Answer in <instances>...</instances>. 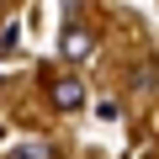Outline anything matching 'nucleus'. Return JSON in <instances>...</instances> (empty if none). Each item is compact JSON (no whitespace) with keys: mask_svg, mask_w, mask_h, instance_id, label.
<instances>
[{"mask_svg":"<svg viewBox=\"0 0 159 159\" xmlns=\"http://www.w3.org/2000/svg\"><path fill=\"white\" fill-rule=\"evenodd\" d=\"M80 101H85V85L80 80H53V106L58 111H74Z\"/></svg>","mask_w":159,"mask_h":159,"instance_id":"1","label":"nucleus"},{"mask_svg":"<svg viewBox=\"0 0 159 159\" xmlns=\"http://www.w3.org/2000/svg\"><path fill=\"white\" fill-rule=\"evenodd\" d=\"M96 48H90V32H80V27H69L64 32V58H74V64H85Z\"/></svg>","mask_w":159,"mask_h":159,"instance_id":"2","label":"nucleus"},{"mask_svg":"<svg viewBox=\"0 0 159 159\" xmlns=\"http://www.w3.org/2000/svg\"><path fill=\"white\" fill-rule=\"evenodd\" d=\"M16 159H43V154H37V148H21V154H16Z\"/></svg>","mask_w":159,"mask_h":159,"instance_id":"3","label":"nucleus"}]
</instances>
